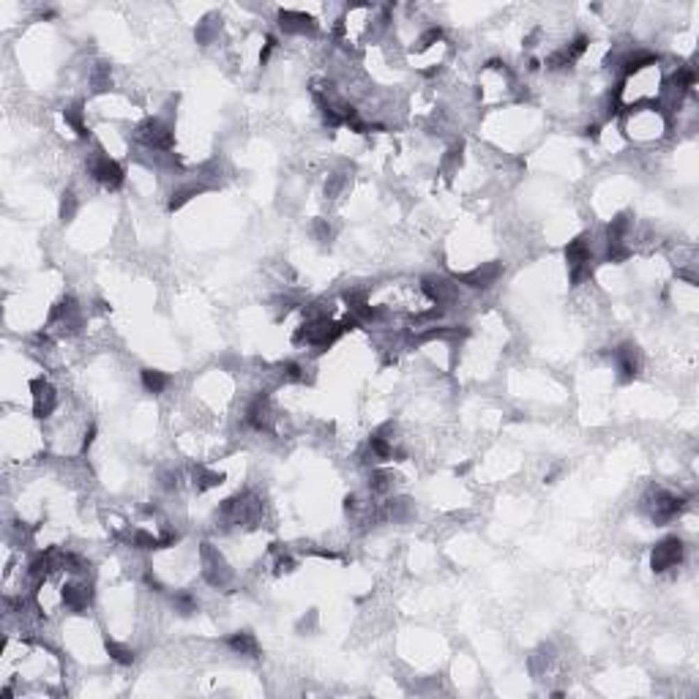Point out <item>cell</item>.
<instances>
[{"label":"cell","mask_w":699,"mask_h":699,"mask_svg":"<svg viewBox=\"0 0 699 699\" xmlns=\"http://www.w3.org/2000/svg\"><path fill=\"white\" fill-rule=\"evenodd\" d=\"M669 115L661 107H634L626 115V134L636 142H653L667 131Z\"/></svg>","instance_id":"1"},{"label":"cell","mask_w":699,"mask_h":699,"mask_svg":"<svg viewBox=\"0 0 699 699\" xmlns=\"http://www.w3.org/2000/svg\"><path fill=\"white\" fill-rule=\"evenodd\" d=\"M137 140L148 148V151H153V153H164V151H170L172 148V123L170 121H164V118H148L142 126L137 128Z\"/></svg>","instance_id":"2"},{"label":"cell","mask_w":699,"mask_h":699,"mask_svg":"<svg viewBox=\"0 0 699 699\" xmlns=\"http://www.w3.org/2000/svg\"><path fill=\"white\" fill-rule=\"evenodd\" d=\"M200 566H202V576H205V582L211 587H224L232 579V573H230L227 563H224L222 552L213 543H202L200 546Z\"/></svg>","instance_id":"3"},{"label":"cell","mask_w":699,"mask_h":699,"mask_svg":"<svg viewBox=\"0 0 699 699\" xmlns=\"http://www.w3.org/2000/svg\"><path fill=\"white\" fill-rule=\"evenodd\" d=\"M683 555H686V546L677 536H669L661 543H656L653 555H650V569L656 573H664L669 569H677L683 563Z\"/></svg>","instance_id":"4"},{"label":"cell","mask_w":699,"mask_h":699,"mask_svg":"<svg viewBox=\"0 0 699 699\" xmlns=\"http://www.w3.org/2000/svg\"><path fill=\"white\" fill-rule=\"evenodd\" d=\"M91 175H93V181H98L104 189H118L121 183H123V167L118 164L115 159H110L107 153H96L93 159H91Z\"/></svg>","instance_id":"5"},{"label":"cell","mask_w":699,"mask_h":699,"mask_svg":"<svg viewBox=\"0 0 699 699\" xmlns=\"http://www.w3.org/2000/svg\"><path fill=\"white\" fill-rule=\"evenodd\" d=\"M31 393H33V415H36V418H50L52 410L58 407V393H55L52 382L44 380V377L33 380Z\"/></svg>","instance_id":"6"},{"label":"cell","mask_w":699,"mask_h":699,"mask_svg":"<svg viewBox=\"0 0 699 699\" xmlns=\"http://www.w3.org/2000/svg\"><path fill=\"white\" fill-rule=\"evenodd\" d=\"M500 276H503V262H486V265H481L470 273H462L456 279V285L473 287V290H489Z\"/></svg>","instance_id":"7"},{"label":"cell","mask_w":699,"mask_h":699,"mask_svg":"<svg viewBox=\"0 0 699 699\" xmlns=\"http://www.w3.org/2000/svg\"><path fill=\"white\" fill-rule=\"evenodd\" d=\"M243 421H246V426H249V429H255V432H265V429H271L273 413H271V402H268V396H265V393H257L255 399L249 402Z\"/></svg>","instance_id":"8"},{"label":"cell","mask_w":699,"mask_h":699,"mask_svg":"<svg viewBox=\"0 0 699 699\" xmlns=\"http://www.w3.org/2000/svg\"><path fill=\"white\" fill-rule=\"evenodd\" d=\"M615 363H617V372H620V380L631 382L642 372V355L636 345H620L615 350Z\"/></svg>","instance_id":"9"},{"label":"cell","mask_w":699,"mask_h":699,"mask_svg":"<svg viewBox=\"0 0 699 699\" xmlns=\"http://www.w3.org/2000/svg\"><path fill=\"white\" fill-rule=\"evenodd\" d=\"M279 28L290 36H303V33H315L317 31V25H315V20L309 17V14H303V11H282L279 14Z\"/></svg>","instance_id":"10"},{"label":"cell","mask_w":699,"mask_h":699,"mask_svg":"<svg viewBox=\"0 0 699 699\" xmlns=\"http://www.w3.org/2000/svg\"><path fill=\"white\" fill-rule=\"evenodd\" d=\"M227 647H230L232 653H238V656H257V653H260L255 634H249V631H238V634H230V636H227Z\"/></svg>","instance_id":"11"},{"label":"cell","mask_w":699,"mask_h":699,"mask_svg":"<svg viewBox=\"0 0 699 699\" xmlns=\"http://www.w3.org/2000/svg\"><path fill=\"white\" fill-rule=\"evenodd\" d=\"M63 118H66V126L71 128V131H77V137H82V140H88V123H85V110H82V104L77 101V104H68L63 110Z\"/></svg>","instance_id":"12"},{"label":"cell","mask_w":699,"mask_h":699,"mask_svg":"<svg viewBox=\"0 0 699 699\" xmlns=\"http://www.w3.org/2000/svg\"><path fill=\"white\" fill-rule=\"evenodd\" d=\"M200 191H205V186H202L200 181H191V183H183V186L172 189V194H170V211H178V208H183V205L189 202L191 197H197Z\"/></svg>","instance_id":"13"},{"label":"cell","mask_w":699,"mask_h":699,"mask_svg":"<svg viewBox=\"0 0 699 699\" xmlns=\"http://www.w3.org/2000/svg\"><path fill=\"white\" fill-rule=\"evenodd\" d=\"M140 380H142V388H145L148 393H161V391L170 385V375H164L159 369H142Z\"/></svg>","instance_id":"14"},{"label":"cell","mask_w":699,"mask_h":699,"mask_svg":"<svg viewBox=\"0 0 699 699\" xmlns=\"http://www.w3.org/2000/svg\"><path fill=\"white\" fill-rule=\"evenodd\" d=\"M104 647H107V653H110V659L115 661V664H121V667H128V664H134V650L123 645V642H115V639H107L104 642Z\"/></svg>","instance_id":"15"},{"label":"cell","mask_w":699,"mask_h":699,"mask_svg":"<svg viewBox=\"0 0 699 699\" xmlns=\"http://www.w3.org/2000/svg\"><path fill=\"white\" fill-rule=\"evenodd\" d=\"M219 483H224L222 473L208 470V467H197V470H194V486H197V492H208V489H213V486H219Z\"/></svg>","instance_id":"16"},{"label":"cell","mask_w":699,"mask_h":699,"mask_svg":"<svg viewBox=\"0 0 699 699\" xmlns=\"http://www.w3.org/2000/svg\"><path fill=\"white\" fill-rule=\"evenodd\" d=\"M393 483H396V478H393V473H388V470H372V476H369L372 495H388V492H393Z\"/></svg>","instance_id":"17"},{"label":"cell","mask_w":699,"mask_h":699,"mask_svg":"<svg viewBox=\"0 0 699 699\" xmlns=\"http://www.w3.org/2000/svg\"><path fill=\"white\" fill-rule=\"evenodd\" d=\"M91 85H93L96 93L107 91V88L112 85V68H110L107 63H96L93 71H91Z\"/></svg>","instance_id":"18"},{"label":"cell","mask_w":699,"mask_h":699,"mask_svg":"<svg viewBox=\"0 0 699 699\" xmlns=\"http://www.w3.org/2000/svg\"><path fill=\"white\" fill-rule=\"evenodd\" d=\"M131 546H137V549H142V552H151V549H159V536H153V533H148V530H134V536H131Z\"/></svg>","instance_id":"19"},{"label":"cell","mask_w":699,"mask_h":699,"mask_svg":"<svg viewBox=\"0 0 699 699\" xmlns=\"http://www.w3.org/2000/svg\"><path fill=\"white\" fill-rule=\"evenodd\" d=\"M172 606H175L178 615H194V612H197V601H194L191 593H175Z\"/></svg>","instance_id":"20"},{"label":"cell","mask_w":699,"mask_h":699,"mask_svg":"<svg viewBox=\"0 0 699 699\" xmlns=\"http://www.w3.org/2000/svg\"><path fill=\"white\" fill-rule=\"evenodd\" d=\"M77 208H80L77 194H74V191H66L63 200H61V219H63V222H71L74 213H77Z\"/></svg>","instance_id":"21"},{"label":"cell","mask_w":699,"mask_h":699,"mask_svg":"<svg viewBox=\"0 0 699 699\" xmlns=\"http://www.w3.org/2000/svg\"><path fill=\"white\" fill-rule=\"evenodd\" d=\"M303 377H306V369L298 361H287L282 366V380L285 382H301Z\"/></svg>","instance_id":"22"},{"label":"cell","mask_w":699,"mask_h":699,"mask_svg":"<svg viewBox=\"0 0 699 699\" xmlns=\"http://www.w3.org/2000/svg\"><path fill=\"white\" fill-rule=\"evenodd\" d=\"M315 232H317V238L325 243V241H331V224L325 222V219H320L317 224H315Z\"/></svg>","instance_id":"23"}]
</instances>
